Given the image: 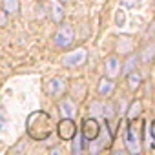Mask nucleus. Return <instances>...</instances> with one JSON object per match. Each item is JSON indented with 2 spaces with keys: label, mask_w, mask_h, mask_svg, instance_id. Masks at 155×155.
Wrapping results in <instances>:
<instances>
[{
  "label": "nucleus",
  "mask_w": 155,
  "mask_h": 155,
  "mask_svg": "<svg viewBox=\"0 0 155 155\" xmlns=\"http://www.w3.org/2000/svg\"><path fill=\"white\" fill-rule=\"evenodd\" d=\"M113 90H115V82H113V79H110V77H104V79L99 81V88H97V91H99L101 97H108V95H111Z\"/></svg>",
  "instance_id": "10"
},
{
  "label": "nucleus",
  "mask_w": 155,
  "mask_h": 155,
  "mask_svg": "<svg viewBox=\"0 0 155 155\" xmlns=\"http://www.w3.org/2000/svg\"><path fill=\"white\" fill-rule=\"evenodd\" d=\"M101 131H102V126H101V122H99L95 117H90V119L82 120V130H81V135L84 137V140L91 142L93 139H97V137L101 135Z\"/></svg>",
  "instance_id": "3"
},
{
  "label": "nucleus",
  "mask_w": 155,
  "mask_h": 155,
  "mask_svg": "<svg viewBox=\"0 0 155 155\" xmlns=\"http://www.w3.org/2000/svg\"><path fill=\"white\" fill-rule=\"evenodd\" d=\"M120 68L122 66L119 62V57H115V55H110L104 60V73H106V77H110V79H117L120 75V71H122Z\"/></svg>",
  "instance_id": "7"
},
{
  "label": "nucleus",
  "mask_w": 155,
  "mask_h": 155,
  "mask_svg": "<svg viewBox=\"0 0 155 155\" xmlns=\"http://www.w3.org/2000/svg\"><path fill=\"white\" fill-rule=\"evenodd\" d=\"M73 40H75V29H73V26L60 22V28L53 35V44L57 48H60V49H68L73 44Z\"/></svg>",
  "instance_id": "2"
},
{
  "label": "nucleus",
  "mask_w": 155,
  "mask_h": 155,
  "mask_svg": "<svg viewBox=\"0 0 155 155\" xmlns=\"http://www.w3.org/2000/svg\"><path fill=\"white\" fill-rule=\"evenodd\" d=\"M62 2H69V0H62Z\"/></svg>",
  "instance_id": "23"
},
{
  "label": "nucleus",
  "mask_w": 155,
  "mask_h": 155,
  "mask_svg": "<svg viewBox=\"0 0 155 155\" xmlns=\"http://www.w3.org/2000/svg\"><path fill=\"white\" fill-rule=\"evenodd\" d=\"M82 150H84V137L81 135L79 139L73 140V153H81Z\"/></svg>",
  "instance_id": "18"
},
{
  "label": "nucleus",
  "mask_w": 155,
  "mask_h": 155,
  "mask_svg": "<svg viewBox=\"0 0 155 155\" xmlns=\"http://www.w3.org/2000/svg\"><path fill=\"white\" fill-rule=\"evenodd\" d=\"M26 131L33 140H46L53 133V117L44 110L29 113L26 120Z\"/></svg>",
  "instance_id": "1"
},
{
  "label": "nucleus",
  "mask_w": 155,
  "mask_h": 155,
  "mask_svg": "<svg viewBox=\"0 0 155 155\" xmlns=\"http://www.w3.org/2000/svg\"><path fill=\"white\" fill-rule=\"evenodd\" d=\"M8 24V13L4 9H0V28H4Z\"/></svg>",
  "instance_id": "20"
},
{
  "label": "nucleus",
  "mask_w": 155,
  "mask_h": 155,
  "mask_svg": "<svg viewBox=\"0 0 155 155\" xmlns=\"http://www.w3.org/2000/svg\"><path fill=\"white\" fill-rule=\"evenodd\" d=\"M153 57H155V42H150V44L142 49V53H140V60L150 62Z\"/></svg>",
  "instance_id": "15"
},
{
  "label": "nucleus",
  "mask_w": 155,
  "mask_h": 155,
  "mask_svg": "<svg viewBox=\"0 0 155 155\" xmlns=\"http://www.w3.org/2000/svg\"><path fill=\"white\" fill-rule=\"evenodd\" d=\"M124 144H126V150L130 153H140V150H142L140 148V140H139V137H137V133H135V130H133L131 124H128V128H126Z\"/></svg>",
  "instance_id": "6"
},
{
  "label": "nucleus",
  "mask_w": 155,
  "mask_h": 155,
  "mask_svg": "<svg viewBox=\"0 0 155 155\" xmlns=\"http://www.w3.org/2000/svg\"><path fill=\"white\" fill-rule=\"evenodd\" d=\"M91 115H102V104L101 102H93L91 104Z\"/></svg>",
  "instance_id": "19"
},
{
  "label": "nucleus",
  "mask_w": 155,
  "mask_h": 155,
  "mask_svg": "<svg viewBox=\"0 0 155 155\" xmlns=\"http://www.w3.org/2000/svg\"><path fill=\"white\" fill-rule=\"evenodd\" d=\"M64 88H66V84H64L60 79H49V81H48V86H46V91H48L51 97H57V95H60V93L64 91Z\"/></svg>",
  "instance_id": "11"
},
{
  "label": "nucleus",
  "mask_w": 155,
  "mask_h": 155,
  "mask_svg": "<svg viewBox=\"0 0 155 155\" xmlns=\"http://www.w3.org/2000/svg\"><path fill=\"white\" fill-rule=\"evenodd\" d=\"M140 111H142V104H140V101H135V102L130 106V110H128V119H130V120L137 119V117L140 115Z\"/></svg>",
  "instance_id": "16"
},
{
  "label": "nucleus",
  "mask_w": 155,
  "mask_h": 155,
  "mask_svg": "<svg viewBox=\"0 0 155 155\" xmlns=\"http://www.w3.org/2000/svg\"><path fill=\"white\" fill-rule=\"evenodd\" d=\"M150 131H151V139H153V148H155V119L150 124Z\"/></svg>",
  "instance_id": "21"
},
{
  "label": "nucleus",
  "mask_w": 155,
  "mask_h": 155,
  "mask_svg": "<svg viewBox=\"0 0 155 155\" xmlns=\"http://www.w3.org/2000/svg\"><path fill=\"white\" fill-rule=\"evenodd\" d=\"M102 115L110 120V119H113L115 117V104L113 102H106V104H102Z\"/></svg>",
  "instance_id": "17"
},
{
  "label": "nucleus",
  "mask_w": 155,
  "mask_h": 155,
  "mask_svg": "<svg viewBox=\"0 0 155 155\" xmlns=\"http://www.w3.org/2000/svg\"><path fill=\"white\" fill-rule=\"evenodd\" d=\"M137 64H139V57H137V55H130V57L126 58L124 66H122V71L128 75V73H131V71L137 69Z\"/></svg>",
  "instance_id": "14"
},
{
  "label": "nucleus",
  "mask_w": 155,
  "mask_h": 155,
  "mask_svg": "<svg viewBox=\"0 0 155 155\" xmlns=\"http://www.w3.org/2000/svg\"><path fill=\"white\" fill-rule=\"evenodd\" d=\"M2 9L8 15H17L20 9V4H18V0H2Z\"/></svg>",
  "instance_id": "13"
},
{
  "label": "nucleus",
  "mask_w": 155,
  "mask_h": 155,
  "mask_svg": "<svg viewBox=\"0 0 155 155\" xmlns=\"http://www.w3.org/2000/svg\"><path fill=\"white\" fill-rule=\"evenodd\" d=\"M49 15H51V20L55 24H60L64 20V9H62L58 0H49Z\"/></svg>",
  "instance_id": "8"
},
{
  "label": "nucleus",
  "mask_w": 155,
  "mask_h": 155,
  "mask_svg": "<svg viewBox=\"0 0 155 155\" xmlns=\"http://www.w3.org/2000/svg\"><path fill=\"white\" fill-rule=\"evenodd\" d=\"M120 2H122V4H124L128 9H131V8L135 6V0H120Z\"/></svg>",
  "instance_id": "22"
},
{
  "label": "nucleus",
  "mask_w": 155,
  "mask_h": 155,
  "mask_svg": "<svg viewBox=\"0 0 155 155\" xmlns=\"http://www.w3.org/2000/svg\"><path fill=\"white\" fill-rule=\"evenodd\" d=\"M58 111H60V115H62V117L73 119V117L77 115L75 102H73V101H69V99H64V101H60V104H58Z\"/></svg>",
  "instance_id": "9"
},
{
  "label": "nucleus",
  "mask_w": 155,
  "mask_h": 155,
  "mask_svg": "<svg viewBox=\"0 0 155 155\" xmlns=\"http://www.w3.org/2000/svg\"><path fill=\"white\" fill-rule=\"evenodd\" d=\"M126 82H128V88H130L131 91H137V90H139V86H140V82H142V77H140V73L135 69V71L128 73Z\"/></svg>",
  "instance_id": "12"
},
{
  "label": "nucleus",
  "mask_w": 155,
  "mask_h": 155,
  "mask_svg": "<svg viewBox=\"0 0 155 155\" xmlns=\"http://www.w3.org/2000/svg\"><path fill=\"white\" fill-rule=\"evenodd\" d=\"M88 58V51L86 49H75L71 53H68L64 58H62V64L68 66V68H77V66H82Z\"/></svg>",
  "instance_id": "5"
},
{
  "label": "nucleus",
  "mask_w": 155,
  "mask_h": 155,
  "mask_svg": "<svg viewBox=\"0 0 155 155\" xmlns=\"http://www.w3.org/2000/svg\"><path fill=\"white\" fill-rule=\"evenodd\" d=\"M57 133H58V137L62 140H73L75 139V133H77V126H75L73 119L62 117V120L57 126Z\"/></svg>",
  "instance_id": "4"
}]
</instances>
